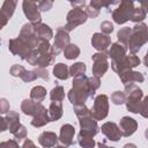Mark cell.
Instances as JSON below:
<instances>
[{
    "instance_id": "1",
    "label": "cell",
    "mask_w": 148,
    "mask_h": 148,
    "mask_svg": "<svg viewBox=\"0 0 148 148\" xmlns=\"http://www.w3.org/2000/svg\"><path fill=\"white\" fill-rule=\"evenodd\" d=\"M67 97L73 105L84 104L88 98H92L89 89L88 76H86V74L73 79V88L68 91Z\"/></svg>"
},
{
    "instance_id": "2",
    "label": "cell",
    "mask_w": 148,
    "mask_h": 148,
    "mask_svg": "<svg viewBox=\"0 0 148 148\" xmlns=\"http://www.w3.org/2000/svg\"><path fill=\"white\" fill-rule=\"evenodd\" d=\"M148 42V25L145 23H136L132 28L127 49L132 54L138 53L141 47Z\"/></svg>"
},
{
    "instance_id": "3",
    "label": "cell",
    "mask_w": 148,
    "mask_h": 148,
    "mask_svg": "<svg viewBox=\"0 0 148 148\" xmlns=\"http://www.w3.org/2000/svg\"><path fill=\"white\" fill-rule=\"evenodd\" d=\"M125 94H126V109L132 113H139L140 106L143 97V92L141 88L136 84H128L125 86Z\"/></svg>"
},
{
    "instance_id": "4",
    "label": "cell",
    "mask_w": 148,
    "mask_h": 148,
    "mask_svg": "<svg viewBox=\"0 0 148 148\" xmlns=\"http://www.w3.org/2000/svg\"><path fill=\"white\" fill-rule=\"evenodd\" d=\"M133 10H134V3H133V1L124 0L112 12V18H113V21L116 23L124 24L128 20H131V16H132Z\"/></svg>"
},
{
    "instance_id": "5",
    "label": "cell",
    "mask_w": 148,
    "mask_h": 148,
    "mask_svg": "<svg viewBox=\"0 0 148 148\" xmlns=\"http://www.w3.org/2000/svg\"><path fill=\"white\" fill-rule=\"evenodd\" d=\"M88 18V15L86 13V10L81 9V8H72L66 16V25L64 27V29L69 32L72 30H74L76 27L83 24Z\"/></svg>"
},
{
    "instance_id": "6",
    "label": "cell",
    "mask_w": 148,
    "mask_h": 148,
    "mask_svg": "<svg viewBox=\"0 0 148 148\" xmlns=\"http://www.w3.org/2000/svg\"><path fill=\"white\" fill-rule=\"evenodd\" d=\"M92 118L97 120H103L109 114V97L104 94H99L95 97L91 108Z\"/></svg>"
},
{
    "instance_id": "7",
    "label": "cell",
    "mask_w": 148,
    "mask_h": 148,
    "mask_svg": "<svg viewBox=\"0 0 148 148\" xmlns=\"http://www.w3.org/2000/svg\"><path fill=\"white\" fill-rule=\"evenodd\" d=\"M8 50L13 56H18L22 60H25L34 49L20 37H16L8 40Z\"/></svg>"
},
{
    "instance_id": "8",
    "label": "cell",
    "mask_w": 148,
    "mask_h": 148,
    "mask_svg": "<svg viewBox=\"0 0 148 148\" xmlns=\"http://www.w3.org/2000/svg\"><path fill=\"white\" fill-rule=\"evenodd\" d=\"M140 65V59L138 56L135 54H126L121 60L119 61H111V67L112 69L116 72V73H121V72H125V71H128V69H132L136 66Z\"/></svg>"
},
{
    "instance_id": "9",
    "label": "cell",
    "mask_w": 148,
    "mask_h": 148,
    "mask_svg": "<svg viewBox=\"0 0 148 148\" xmlns=\"http://www.w3.org/2000/svg\"><path fill=\"white\" fill-rule=\"evenodd\" d=\"M92 59V75L95 76H103L106 71L109 69V62H108V54L104 52H97L91 56Z\"/></svg>"
},
{
    "instance_id": "10",
    "label": "cell",
    "mask_w": 148,
    "mask_h": 148,
    "mask_svg": "<svg viewBox=\"0 0 148 148\" xmlns=\"http://www.w3.org/2000/svg\"><path fill=\"white\" fill-rule=\"evenodd\" d=\"M71 44V37L68 32L64 29V27L58 28L54 37V43L52 45V53L54 57H57L61 51H64L68 45Z\"/></svg>"
},
{
    "instance_id": "11",
    "label": "cell",
    "mask_w": 148,
    "mask_h": 148,
    "mask_svg": "<svg viewBox=\"0 0 148 148\" xmlns=\"http://www.w3.org/2000/svg\"><path fill=\"white\" fill-rule=\"evenodd\" d=\"M22 8H23V13L25 15V17L30 21V23L36 24L42 22V17H40V10L37 6V2L35 1H30V0H24L22 2Z\"/></svg>"
},
{
    "instance_id": "12",
    "label": "cell",
    "mask_w": 148,
    "mask_h": 148,
    "mask_svg": "<svg viewBox=\"0 0 148 148\" xmlns=\"http://www.w3.org/2000/svg\"><path fill=\"white\" fill-rule=\"evenodd\" d=\"M18 37L24 40L28 45H30L32 49H36L37 47V44H38V36L35 31V27L32 23H25L22 28H21V31H20V35Z\"/></svg>"
},
{
    "instance_id": "13",
    "label": "cell",
    "mask_w": 148,
    "mask_h": 148,
    "mask_svg": "<svg viewBox=\"0 0 148 148\" xmlns=\"http://www.w3.org/2000/svg\"><path fill=\"white\" fill-rule=\"evenodd\" d=\"M79 124H80V130H81L79 134H82V135H88V136L94 138L98 133V130H101L97 125V121L92 117L79 119Z\"/></svg>"
},
{
    "instance_id": "14",
    "label": "cell",
    "mask_w": 148,
    "mask_h": 148,
    "mask_svg": "<svg viewBox=\"0 0 148 148\" xmlns=\"http://www.w3.org/2000/svg\"><path fill=\"white\" fill-rule=\"evenodd\" d=\"M91 45L97 51L108 53V49L111 46V37L102 32H95L91 37Z\"/></svg>"
},
{
    "instance_id": "15",
    "label": "cell",
    "mask_w": 148,
    "mask_h": 148,
    "mask_svg": "<svg viewBox=\"0 0 148 148\" xmlns=\"http://www.w3.org/2000/svg\"><path fill=\"white\" fill-rule=\"evenodd\" d=\"M101 131H102V133H103L109 140L114 141V142H116V141H119L120 138L123 136L119 126H118L116 123H113V121L104 123V124L102 125V127H101Z\"/></svg>"
},
{
    "instance_id": "16",
    "label": "cell",
    "mask_w": 148,
    "mask_h": 148,
    "mask_svg": "<svg viewBox=\"0 0 148 148\" xmlns=\"http://www.w3.org/2000/svg\"><path fill=\"white\" fill-rule=\"evenodd\" d=\"M16 8V1L14 0H6L2 6H1V9H0V28H3L8 20L13 16L14 14V10Z\"/></svg>"
},
{
    "instance_id": "17",
    "label": "cell",
    "mask_w": 148,
    "mask_h": 148,
    "mask_svg": "<svg viewBox=\"0 0 148 148\" xmlns=\"http://www.w3.org/2000/svg\"><path fill=\"white\" fill-rule=\"evenodd\" d=\"M74 134H75V128L71 124H65L60 127V135H59V141L61 142L62 146L68 147L74 145Z\"/></svg>"
},
{
    "instance_id": "18",
    "label": "cell",
    "mask_w": 148,
    "mask_h": 148,
    "mask_svg": "<svg viewBox=\"0 0 148 148\" xmlns=\"http://www.w3.org/2000/svg\"><path fill=\"white\" fill-rule=\"evenodd\" d=\"M119 128L123 134V136H131L132 134L135 133L138 128V121L131 117H123L119 121Z\"/></svg>"
},
{
    "instance_id": "19",
    "label": "cell",
    "mask_w": 148,
    "mask_h": 148,
    "mask_svg": "<svg viewBox=\"0 0 148 148\" xmlns=\"http://www.w3.org/2000/svg\"><path fill=\"white\" fill-rule=\"evenodd\" d=\"M50 121H51V119H50L49 110H46V108L43 104H40V106L38 108L37 112H36V114L32 117L31 125L34 127H42V126L46 125Z\"/></svg>"
},
{
    "instance_id": "20",
    "label": "cell",
    "mask_w": 148,
    "mask_h": 148,
    "mask_svg": "<svg viewBox=\"0 0 148 148\" xmlns=\"http://www.w3.org/2000/svg\"><path fill=\"white\" fill-rule=\"evenodd\" d=\"M120 81L124 83V86H128V84H133L134 82H143L145 77L140 72H135L132 69L121 72L118 74Z\"/></svg>"
},
{
    "instance_id": "21",
    "label": "cell",
    "mask_w": 148,
    "mask_h": 148,
    "mask_svg": "<svg viewBox=\"0 0 148 148\" xmlns=\"http://www.w3.org/2000/svg\"><path fill=\"white\" fill-rule=\"evenodd\" d=\"M126 51H127V46L117 42L111 45V47L108 50L106 54L109 58H111V61H119L126 56Z\"/></svg>"
},
{
    "instance_id": "22",
    "label": "cell",
    "mask_w": 148,
    "mask_h": 148,
    "mask_svg": "<svg viewBox=\"0 0 148 148\" xmlns=\"http://www.w3.org/2000/svg\"><path fill=\"white\" fill-rule=\"evenodd\" d=\"M59 141V138L54 132L50 131H44L43 133L39 134L38 136V142L43 148H52L57 146V142Z\"/></svg>"
},
{
    "instance_id": "23",
    "label": "cell",
    "mask_w": 148,
    "mask_h": 148,
    "mask_svg": "<svg viewBox=\"0 0 148 148\" xmlns=\"http://www.w3.org/2000/svg\"><path fill=\"white\" fill-rule=\"evenodd\" d=\"M34 27H35V31H36V34H37L39 39L50 40L53 37V31H52V29L47 24L39 22V23L34 24Z\"/></svg>"
},
{
    "instance_id": "24",
    "label": "cell",
    "mask_w": 148,
    "mask_h": 148,
    "mask_svg": "<svg viewBox=\"0 0 148 148\" xmlns=\"http://www.w3.org/2000/svg\"><path fill=\"white\" fill-rule=\"evenodd\" d=\"M40 104L42 103H37V102H34L31 98H27V99H24L22 103H21V110H22V112L25 114V116H35L36 114V112H37V110H38V108L40 106Z\"/></svg>"
},
{
    "instance_id": "25",
    "label": "cell",
    "mask_w": 148,
    "mask_h": 148,
    "mask_svg": "<svg viewBox=\"0 0 148 148\" xmlns=\"http://www.w3.org/2000/svg\"><path fill=\"white\" fill-rule=\"evenodd\" d=\"M64 109H62V103L61 102H52L49 106V114L51 121H57L62 117Z\"/></svg>"
},
{
    "instance_id": "26",
    "label": "cell",
    "mask_w": 148,
    "mask_h": 148,
    "mask_svg": "<svg viewBox=\"0 0 148 148\" xmlns=\"http://www.w3.org/2000/svg\"><path fill=\"white\" fill-rule=\"evenodd\" d=\"M53 75L59 80H67L69 76V68L62 62H58L53 67Z\"/></svg>"
},
{
    "instance_id": "27",
    "label": "cell",
    "mask_w": 148,
    "mask_h": 148,
    "mask_svg": "<svg viewBox=\"0 0 148 148\" xmlns=\"http://www.w3.org/2000/svg\"><path fill=\"white\" fill-rule=\"evenodd\" d=\"M46 97V89L43 86H36L30 91V98L34 102L42 103Z\"/></svg>"
},
{
    "instance_id": "28",
    "label": "cell",
    "mask_w": 148,
    "mask_h": 148,
    "mask_svg": "<svg viewBox=\"0 0 148 148\" xmlns=\"http://www.w3.org/2000/svg\"><path fill=\"white\" fill-rule=\"evenodd\" d=\"M54 56L53 53H45V54H40L38 58V61L36 64L37 68H46L47 66L52 65L54 61Z\"/></svg>"
},
{
    "instance_id": "29",
    "label": "cell",
    "mask_w": 148,
    "mask_h": 148,
    "mask_svg": "<svg viewBox=\"0 0 148 148\" xmlns=\"http://www.w3.org/2000/svg\"><path fill=\"white\" fill-rule=\"evenodd\" d=\"M50 98L52 102H62L65 98V89L62 86H56L50 91Z\"/></svg>"
},
{
    "instance_id": "30",
    "label": "cell",
    "mask_w": 148,
    "mask_h": 148,
    "mask_svg": "<svg viewBox=\"0 0 148 148\" xmlns=\"http://www.w3.org/2000/svg\"><path fill=\"white\" fill-rule=\"evenodd\" d=\"M9 132H10L17 140H21V139H25V138H27V128H25L21 123H18V124L14 125L13 127H10V128H9Z\"/></svg>"
},
{
    "instance_id": "31",
    "label": "cell",
    "mask_w": 148,
    "mask_h": 148,
    "mask_svg": "<svg viewBox=\"0 0 148 148\" xmlns=\"http://www.w3.org/2000/svg\"><path fill=\"white\" fill-rule=\"evenodd\" d=\"M131 32H132V28H130V27L121 28V29H120V30L117 32V38H118V42H119V43H121L123 45L127 46L128 40H130Z\"/></svg>"
},
{
    "instance_id": "32",
    "label": "cell",
    "mask_w": 148,
    "mask_h": 148,
    "mask_svg": "<svg viewBox=\"0 0 148 148\" xmlns=\"http://www.w3.org/2000/svg\"><path fill=\"white\" fill-rule=\"evenodd\" d=\"M64 56H65V58L68 59V60H73V59H75V58H77V57L80 56V49H79V46L71 43V44L64 50Z\"/></svg>"
},
{
    "instance_id": "33",
    "label": "cell",
    "mask_w": 148,
    "mask_h": 148,
    "mask_svg": "<svg viewBox=\"0 0 148 148\" xmlns=\"http://www.w3.org/2000/svg\"><path fill=\"white\" fill-rule=\"evenodd\" d=\"M86 69H87L86 64H83V62H75V64H73L69 67V75H72L73 77L83 75L86 73Z\"/></svg>"
},
{
    "instance_id": "34",
    "label": "cell",
    "mask_w": 148,
    "mask_h": 148,
    "mask_svg": "<svg viewBox=\"0 0 148 148\" xmlns=\"http://www.w3.org/2000/svg\"><path fill=\"white\" fill-rule=\"evenodd\" d=\"M74 112H75V114L77 116L79 119L88 118V117H92L91 110H89L84 104H81V105H74Z\"/></svg>"
},
{
    "instance_id": "35",
    "label": "cell",
    "mask_w": 148,
    "mask_h": 148,
    "mask_svg": "<svg viewBox=\"0 0 148 148\" xmlns=\"http://www.w3.org/2000/svg\"><path fill=\"white\" fill-rule=\"evenodd\" d=\"M77 142L82 148H94L96 142L92 139V136H88V135H82L79 134L77 136Z\"/></svg>"
},
{
    "instance_id": "36",
    "label": "cell",
    "mask_w": 148,
    "mask_h": 148,
    "mask_svg": "<svg viewBox=\"0 0 148 148\" xmlns=\"http://www.w3.org/2000/svg\"><path fill=\"white\" fill-rule=\"evenodd\" d=\"M146 18V13L145 10L140 7V8H134L132 16H131V21L134 23H142V21Z\"/></svg>"
},
{
    "instance_id": "37",
    "label": "cell",
    "mask_w": 148,
    "mask_h": 148,
    "mask_svg": "<svg viewBox=\"0 0 148 148\" xmlns=\"http://www.w3.org/2000/svg\"><path fill=\"white\" fill-rule=\"evenodd\" d=\"M5 118H6L7 124H8V130H9L10 127H13L14 125H16V124L20 123V116H18V113L15 112V111H9V112H7Z\"/></svg>"
},
{
    "instance_id": "38",
    "label": "cell",
    "mask_w": 148,
    "mask_h": 148,
    "mask_svg": "<svg viewBox=\"0 0 148 148\" xmlns=\"http://www.w3.org/2000/svg\"><path fill=\"white\" fill-rule=\"evenodd\" d=\"M111 102L114 105H121L124 103H126V94L123 91H114L111 95Z\"/></svg>"
},
{
    "instance_id": "39",
    "label": "cell",
    "mask_w": 148,
    "mask_h": 148,
    "mask_svg": "<svg viewBox=\"0 0 148 148\" xmlns=\"http://www.w3.org/2000/svg\"><path fill=\"white\" fill-rule=\"evenodd\" d=\"M88 83H89V89H90V94H91V97H92L95 95V91L101 86V80H99L98 76L92 75V76L88 77Z\"/></svg>"
},
{
    "instance_id": "40",
    "label": "cell",
    "mask_w": 148,
    "mask_h": 148,
    "mask_svg": "<svg viewBox=\"0 0 148 148\" xmlns=\"http://www.w3.org/2000/svg\"><path fill=\"white\" fill-rule=\"evenodd\" d=\"M25 71H27V69H25V68H24L22 65H17V64H15V65H13V66L10 67L9 73H10V75H12V76H15V77H21Z\"/></svg>"
},
{
    "instance_id": "41",
    "label": "cell",
    "mask_w": 148,
    "mask_h": 148,
    "mask_svg": "<svg viewBox=\"0 0 148 148\" xmlns=\"http://www.w3.org/2000/svg\"><path fill=\"white\" fill-rule=\"evenodd\" d=\"M39 56H40V53L38 52V50H37V49H34V50L31 51V53L28 56V58L25 59V61H27L29 65H31V66H36Z\"/></svg>"
},
{
    "instance_id": "42",
    "label": "cell",
    "mask_w": 148,
    "mask_h": 148,
    "mask_svg": "<svg viewBox=\"0 0 148 148\" xmlns=\"http://www.w3.org/2000/svg\"><path fill=\"white\" fill-rule=\"evenodd\" d=\"M99 12H101V9L97 8V7H95L92 3H89V5L86 6V13H87V15L90 16V17H92V18L97 17L99 15Z\"/></svg>"
},
{
    "instance_id": "43",
    "label": "cell",
    "mask_w": 148,
    "mask_h": 148,
    "mask_svg": "<svg viewBox=\"0 0 148 148\" xmlns=\"http://www.w3.org/2000/svg\"><path fill=\"white\" fill-rule=\"evenodd\" d=\"M37 77H38V76H37V74H36L35 71H25V72L23 73V75L21 76L22 81H24V82H32V81H35Z\"/></svg>"
},
{
    "instance_id": "44",
    "label": "cell",
    "mask_w": 148,
    "mask_h": 148,
    "mask_svg": "<svg viewBox=\"0 0 148 148\" xmlns=\"http://www.w3.org/2000/svg\"><path fill=\"white\" fill-rule=\"evenodd\" d=\"M101 30H102V34L109 36L113 31V24L110 21H103L101 23Z\"/></svg>"
},
{
    "instance_id": "45",
    "label": "cell",
    "mask_w": 148,
    "mask_h": 148,
    "mask_svg": "<svg viewBox=\"0 0 148 148\" xmlns=\"http://www.w3.org/2000/svg\"><path fill=\"white\" fill-rule=\"evenodd\" d=\"M37 6H38V8H39L40 12H47V10H50V9L52 8V6H53V1H51V0L38 1V2H37Z\"/></svg>"
},
{
    "instance_id": "46",
    "label": "cell",
    "mask_w": 148,
    "mask_h": 148,
    "mask_svg": "<svg viewBox=\"0 0 148 148\" xmlns=\"http://www.w3.org/2000/svg\"><path fill=\"white\" fill-rule=\"evenodd\" d=\"M143 118H148V96H146L142 102H141V106H140V112H139Z\"/></svg>"
},
{
    "instance_id": "47",
    "label": "cell",
    "mask_w": 148,
    "mask_h": 148,
    "mask_svg": "<svg viewBox=\"0 0 148 148\" xmlns=\"http://www.w3.org/2000/svg\"><path fill=\"white\" fill-rule=\"evenodd\" d=\"M0 148H22L18 146L16 140H8L0 143Z\"/></svg>"
},
{
    "instance_id": "48",
    "label": "cell",
    "mask_w": 148,
    "mask_h": 148,
    "mask_svg": "<svg viewBox=\"0 0 148 148\" xmlns=\"http://www.w3.org/2000/svg\"><path fill=\"white\" fill-rule=\"evenodd\" d=\"M34 71L36 72V74H37L38 77H40V79H43V80H45V81L49 80V72H47L45 68H36V69H34Z\"/></svg>"
},
{
    "instance_id": "49",
    "label": "cell",
    "mask_w": 148,
    "mask_h": 148,
    "mask_svg": "<svg viewBox=\"0 0 148 148\" xmlns=\"http://www.w3.org/2000/svg\"><path fill=\"white\" fill-rule=\"evenodd\" d=\"M0 112L1 113H7L9 112V103L7 102L6 98L0 99Z\"/></svg>"
},
{
    "instance_id": "50",
    "label": "cell",
    "mask_w": 148,
    "mask_h": 148,
    "mask_svg": "<svg viewBox=\"0 0 148 148\" xmlns=\"http://www.w3.org/2000/svg\"><path fill=\"white\" fill-rule=\"evenodd\" d=\"M71 6H72L73 8H81V9H83V7L86 6V1H84V0L74 1V2H71Z\"/></svg>"
},
{
    "instance_id": "51",
    "label": "cell",
    "mask_w": 148,
    "mask_h": 148,
    "mask_svg": "<svg viewBox=\"0 0 148 148\" xmlns=\"http://www.w3.org/2000/svg\"><path fill=\"white\" fill-rule=\"evenodd\" d=\"M6 130H8L7 120H6L5 117H1V118H0V131L3 132V131H6Z\"/></svg>"
},
{
    "instance_id": "52",
    "label": "cell",
    "mask_w": 148,
    "mask_h": 148,
    "mask_svg": "<svg viewBox=\"0 0 148 148\" xmlns=\"http://www.w3.org/2000/svg\"><path fill=\"white\" fill-rule=\"evenodd\" d=\"M22 148H37V147L35 146V143H34L31 140L27 139V140L23 142V145H22Z\"/></svg>"
},
{
    "instance_id": "53",
    "label": "cell",
    "mask_w": 148,
    "mask_h": 148,
    "mask_svg": "<svg viewBox=\"0 0 148 148\" xmlns=\"http://www.w3.org/2000/svg\"><path fill=\"white\" fill-rule=\"evenodd\" d=\"M140 7L145 10L146 14L148 13V1H147V0H142V1H140Z\"/></svg>"
},
{
    "instance_id": "54",
    "label": "cell",
    "mask_w": 148,
    "mask_h": 148,
    "mask_svg": "<svg viewBox=\"0 0 148 148\" xmlns=\"http://www.w3.org/2000/svg\"><path fill=\"white\" fill-rule=\"evenodd\" d=\"M97 146H98V148H116V147H109V146H106L104 142H98Z\"/></svg>"
},
{
    "instance_id": "55",
    "label": "cell",
    "mask_w": 148,
    "mask_h": 148,
    "mask_svg": "<svg viewBox=\"0 0 148 148\" xmlns=\"http://www.w3.org/2000/svg\"><path fill=\"white\" fill-rule=\"evenodd\" d=\"M143 64H145V66L148 68V53H146V56H145V58H143Z\"/></svg>"
},
{
    "instance_id": "56",
    "label": "cell",
    "mask_w": 148,
    "mask_h": 148,
    "mask_svg": "<svg viewBox=\"0 0 148 148\" xmlns=\"http://www.w3.org/2000/svg\"><path fill=\"white\" fill-rule=\"evenodd\" d=\"M123 148H136V146L134 143H126Z\"/></svg>"
},
{
    "instance_id": "57",
    "label": "cell",
    "mask_w": 148,
    "mask_h": 148,
    "mask_svg": "<svg viewBox=\"0 0 148 148\" xmlns=\"http://www.w3.org/2000/svg\"><path fill=\"white\" fill-rule=\"evenodd\" d=\"M145 136H146V138L148 139V128H147V130L145 131Z\"/></svg>"
},
{
    "instance_id": "58",
    "label": "cell",
    "mask_w": 148,
    "mask_h": 148,
    "mask_svg": "<svg viewBox=\"0 0 148 148\" xmlns=\"http://www.w3.org/2000/svg\"><path fill=\"white\" fill-rule=\"evenodd\" d=\"M53 148H65V146H56V147H53Z\"/></svg>"
}]
</instances>
